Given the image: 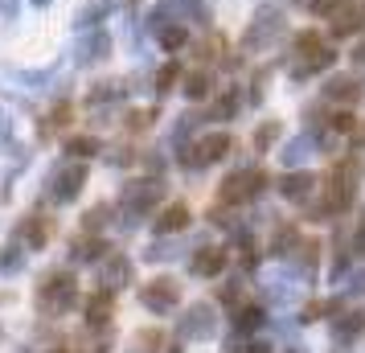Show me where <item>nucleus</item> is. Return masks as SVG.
Returning a JSON list of instances; mask_svg holds the SVG:
<instances>
[{
    "mask_svg": "<svg viewBox=\"0 0 365 353\" xmlns=\"http://www.w3.org/2000/svg\"><path fill=\"white\" fill-rule=\"evenodd\" d=\"M70 152H78V156H86V152H95V140H74V144H70Z\"/></svg>",
    "mask_w": 365,
    "mask_h": 353,
    "instance_id": "obj_22",
    "label": "nucleus"
},
{
    "mask_svg": "<svg viewBox=\"0 0 365 353\" xmlns=\"http://www.w3.org/2000/svg\"><path fill=\"white\" fill-rule=\"evenodd\" d=\"M107 317H111V296L103 292V296H91L86 300V320L91 324H107Z\"/></svg>",
    "mask_w": 365,
    "mask_h": 353,
    "instance_id": "obj_12",
    "label": "nucleus"
},
{
    "mask_svg": "<svg viewBox=\"0 0 365 353\" xmlns=\"http://www.w3.org/2000/svg\"><path fill=\"white\" fill-rule=\"evenodd\" d=\"M185 222H189V210L185 205H168L165 214L156 218V230H181Z\"/></svg>",
    "mask_w": 365,
    "mask_h": 353,
    "instance_id": "obj_13",
    "label": "nucleus"
},
{
    "mask_svg": "<svg viewBox=\"0 0 365 353\" xmlns=\"http://www.w3.org/2000/svg\"><path fill=\"white\" fill-rule=\"evenodd\" d=\"M353 202V165H341L329 185V210H345Z\"/></svg>",
    "mask_w": 365,
    "mask_h": 353,
    "instance_id": "obj_4",
    "label": "nucleus"
},
{
    "mask_svg": "<svg viewBox=\"0 0 365 353\" xmlns=\"http://www.w3.org/2000/svg\"><path fill=\"white\" fill-rule=\"evenodd\" d=\"M128 259H111L107 263V271H103V280H107V287H119V280H128Z\"/></svg>",
    "mask_w": 365,
    "mask_h": 353,
    "instance_id": "obj_16",
    "label": "nucleus"
},
{
    "mask_svg": "<svg viewBox=\"0 0 365 353\" xmlns=\"http://www.w3.org/2000/svg\"><path fill=\"white\" fill-rule=\"evenodd\" d=\"M324 91H329L332 103H345V107H349V103H357L365 95V83H361V78H332Z\"/></svg>",
    "mask_w": 365,
    "mask_h": 353,
    "instance_id": "obj_6",
    "label": "nucleus"
},
{
    "mask_svg": "<svg viewBox=\"0 0 365 353\" xmlns=\"http://www.w3.org/2000/svg\"><path fill=\"white\" fill-rule=\"evenodd\" d=\"M140 300L148 304V308H156V312H165V308H173V304L181 300V287L173 284V280H152V284L140 292Z\"/></svg>",
    "mask_w": 365,
    "mask_h": 353,
    "instance_id": "obj_3",
    "label": "nucleus"
},
{
    "mask_svg": "<svg viewBox=\"0 0 365 353\" xmlns=\"http://www.w3.org/2000/svg\"><path fill=\"white\" fill-rule=\"evenodd\" d=\"M201 165H205V160H217V156H226V152H230V135H205V140H201Z\"/></svg>",
    "mask_w": 365,
    "mask_h": 353,
    "instance_id": "obj_10",
    "label": "nucleus"
},
{
    "mask_svg": "<svg viewBox=\"0 0 365 353\" xmlns=\"http://www.w3.org/2000/svg\"><path fill=\"white\" fill-rule=\"evenodd\" d=\"M185 91H189L193 99H201V95L210 91V78H205V74H193V78H189V86H185Z\"/></svg>",
    "mask_w": 365,
    "mask_h": 353,
    "instance_id": "obj_18",
    "label": "nucleus"
},
{
    "mask_svg": "<svg viewBox=\"0 0 365 353\" xmlns=\"http://www.w3.org/2000/svg\"><path fill=\"white\" fill-rule=\"evenodd\" d=\"M222 267H226V251H205V255L193 259V271H197V275H217Z\"/></svg>",
    "mask_w": 365,
    "mask_h": 353,
    "instance_id": "obj_11",
    "label": "nucleus"
},
{
    "mask_svg": "<svg viewBox=\"0 0 365 353\" xmlns=\"http://www.w3.org/2000/svg\"><path fill=\"white\" fill-rule=\"evenodd\" d=\"M247 353H271V345L267 341H255V345H247Z\"/></svg>",
    "mask_w": 365,
    "mask_h": 353,
    "instance_id": "obj_23",
    "label": "nucleus"
},
{
    "mask_svg": "<svg viewBox=\"0 0 365 353\" xmlns=\"http://www.w3.org/2000/svg\"><path fill=\"white\" fill-rule=\"evenodd\" d=\"M275 135H279V128H275V123H267V128H259V135H255V144H259V148H267V144H271Z\"/></svg>",
    "mask_w": 365,
    "mask_h": 353,
    "instance_id": "obj_19",
    "label": "nucleus"
},
{
    "mask_svg": "<svg viewBox=\"0 0 365 353\" xmlns=\"http://www.w3.org/2000/svg\"><path fill=\"white\" fill-rule=\"evenodd\" d=\"M332 128H336V132H349V128H353V116H349V111L332 116Z\"/></svg>",
    "mask_w": 365,
    "mask_h": 353,
    "instance_id": "obj_21",
    "label": "nucleus"
},
{
    "mask_svg": "<svg viewBox=\"0 0 365 353\" xmlns=\"http://www.w3.org/2000/svg\"><path fill=\"white\" fill-rule=\"evenodd\" d=\"M292 242H296V230H292V226H287V230H279V238H275V255H283Z\"/></svg>",
    "mask_w": 365,
    "mask_h": 353,
    "instance_id": "obj_20",
    "label": "nucleus"
},
{
    "mask_svg": "<svg viewBox=\"0 0 365 353\" xmlns=\"http://www.w3.org/2000/svg\"><path fill=\"white\" fill-rule=\"evenodd\" d=\"M263 185H267V173H259V168H242V173H234L230 181H226L222 198H226V202H247V198H255Z\"/></svg>",
    "mask_w": 365,
    "mask_h": 353,
    "instance_id": "obj_1",
    "label": "nucleus"
},
{
    "mask_svg": "<svg viewBox=\"0 0 365 353\" xmlns=\"http://www.w3.org/2000/svg\"><path fill=\"white\" fill-rule=\"evenodd\" d=\"M279 29H283L279 13H271V9H267V13H259V17H255V25H250V34H247V46H259V41H271V37L279 34Z\"/></svg>",
    "mask_w": 365,
    "mask_h": 353,
    "instance_id": "obj_5",
    "label": "nucleus"
},
{
    "mask_svg": "<svg viewBox=\"0 0 365 353\" xmlns=\"http://www.w3.org/2000/svg\"><path fill=\"white\" fill-rule=\"evenodd\" d=\"M316 181L308 177V173H287L279 181V189H283V198H292V202H299V198H308V189H312Z\"/></svg>",
    "mask_w": 365,
    "mask_h": 353,
    "instance_id": "obj_7",
    "label": "nucleus"
},
{
    "mask_svg": "<svg viewBox=\"0 0 365 353\" xmlns=\"http://www.w3.org/2000/svg\"><path fill=\"white\" fill-rule=\"evenodd\" d=\"M70 304H74V280L70 275H50L41 284V308L46 312H62Z\"/></svg>",
    "mask_w": 365,
    "mask_h": 353,
    "instance_id": "obj_2",
    "label": "nucleus"
},
{
    "mask_svg": "<svg viewBox=\"0 0 365 353\" xmlns=\"http://www.w3.org/2000/svg\"><path fill=\"white\" fill-rule=\"evenodd\" d=\"M259 324H263V308H242L238 320H234V329H238V333H250V329H259Z\"/></svg>",
    "mask_w": 365,
    "mask_h": 353,
    "instance_id": "obj_15",
    "label": "nucleus"
},
{
    "mask_svg": "<svg viewBox=\"0 0 365 353\" xmlns=\"http://www.w3.org/2000/svg\"><path fill=\"white\" fill-rule=\"evenodd\" d=\"M308 9L324 17V13H336V9H345V0H308Z\"/></svg>",
    "mask_w": 365,
    "mask_h": 353,
    "instance_id": "obj_17",
    "label": "nucleus"
},
{
    "mask_svg": "<svg viewBox=\"0 0 365 353\" xmlns=\"http://www.w3.org/2000/svg\"><path fill=\"white\" fill-rule=\"evenodd\" d=\"M353 62H357V66H365V46H357V50H353Z\"/></svg>",
    "mask_w": 365,
    "mask_h": 353,
    "instance_id": "obj_24",
    "label": "nucleus"
},
{
    "mask_svg": "<svg viewBox=\"0 0 365 353\" xmlns=\"http://www.w3.org/2000/svg\"><path fill=\"white\" fill-rule=\"evenodd\" d=\"M210 329H214V320H210V308H193L189 312V320L181 324L185 337H210Z\"/></svg>",
    "mask_w": 365,
    "mask_h": 353,
    "instance_id": "obj_8",
    "label": "nucleus"
},
{
    "mask_svg": "<svg viewBox=\"0 0 365 353\" xmlns=\"http://www.w3.org/2000/svg\"><path fill=\"white\" fill-rule=\"evenodd\" d=\"M361 329H365V312H345V317L332 324V333L341 337V341H353Z\"/></svg>",
    "mask_w": 365,
    "mask_h": 353,
    "instance_id": "obj_9",
    "label": "nucleus"
},
{
    "mask_svg": "<svg viewBox=\"0 0 365 353\" xmlns=\"http://www.w3.org/2000/svg\"><path fill=\"white\" fill-rule=\"evenodd\" d=\"M357 242H365V222H361V230H357Z\"/></svg>",
    "mask_w": 365,
    "mask_h": 353,
    "instance_id": "obj_25",
    "label": "nucleus"
},
{
    "mask_svg": "<svg viewBox=\"0 0 365 353\" xmlns=\"http://www.w3.org/2000/svg\"><path fill=\"white\" fill-rule=\"evenodd\" d=\"M357 25H365V9H361V4H353V9H345V17L336 21V34H353Z\"/></svg>",
    "mask_w": 365,
    "mask_h": 353,
    "instance_id": "obj_14",
    "label": "nucleus"
}]
</instances>
